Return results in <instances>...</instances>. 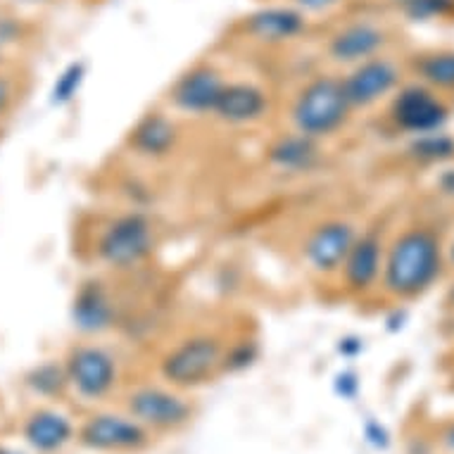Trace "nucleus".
Here are the masks:
<instances>
[{
	"label": "nucleus",
	"mask_w": 454,
	"mask_h": 454,
	"mask_svg": "<svg viewBox=\"0 0 454 454\" xmlns=\"http://www.w3.org/2000/svg\"><path fill=\"white\" fill-rule=\"evenodd\" d=\"M440 240L428 229L404 231L387 250L383 262V286L397 298H417L440 276Z\"/></svg>",
	"instance_id": "obj_1"
},
{
	"label": "nucleus",
	"mask_w": 454,
	"mask_h": 454,
	"mask_svg": "<svg viewBox=\"0 0 454 454\" xmlns=\"http://www.w3.org/2000/svg\"><path fill=\"white\" fill-rule=\"evenodd\" d=\"M350 112L352 107L345 98L340 79L319 74L298 90L291 107V121L298 134L324 141L345 127Z\"/></svg>",
	"instance_id": "obj_2"
},
{
	"label": "nucleus",
	"mask_w": 454,
	"mask_h": 454,
	"mask_svg": "<svg viewBox=\"0 0 454 454\" xmlns=\"http://www.w3.org/2000/svg\"><path fill=\"white\" fill-rule=\"evenodd\" d=\"M155 226L143 212H124L105 223L96 240V257L105 267L127 271L155 253Z\"/></svg>",
	"instance_id": "obj_3"
},
{
	"label": "nucleus",
	"mask_w": 454,
	"mask_h": 454,
	"mask_svg": "<svg viewBox=\"0 0 454 454\" xmlns=\"http://www.w3.org/2000/svg\"><path fill=\"white\" fill-rule=\"evenodd\" d=\"M226 345L215 333H195L167 350L160 362V373L172 387H198L223 372Z\"/></svg>",
	"instance_id": "obj_4"
},
{
	"label": "nucleus",
	"mask_w": 454,
	"mask_h": 454,
	"mask_svg": "<svg viewBox=\"0 0 454 454\" xmlns=\"http://www.w3.org/2000/svg\"><path fill=\"white\" fill-rule=\"evenodd\" d=\"M67 380L83 400H103L114 390L120 379V366L110 350L100 345H76L69 352Z\"/></svg>",
	"instance_id": "obj_5"
},
{
	"label": "nucleus",
	"mask_w": 454,
	"mask_h": 454,
	"mask_svg": "<svg viewBox=\"0 0 454 454\" xmlns=\"http://www.w3.org/2000/svg\"><path fill=\"white\" fill-rule=\"evenodd\" d=\"M127 414L148 431H176L191 421L193 410L184 395L160 386H141L127 397Z\"/></svg>",
	"instance_id": "obj_6"
},
{
	"label": "nucleus",
	"mask_w": 454,
	"mask_h": 454,
	"mask_svg": "<svg viewBox=\"0 0 454 454\" xmlns=\"http://www.w3.org/2000/svg\"><path fill=\"white\" fill-rule=\"evenodd\" d=\"M79 440L96 452H141L150 445V431L129 414H93L82 426Z\"/></svg>",
	"instance_id": "obj_7"
},
{
	"label": "nucleus",
	"mask_w": 454,
	"mask_h": 454,
	"mask_svg": "<svg viewBox=\"0 0 454 454\" xmlns=\"http://www.w3.org/2000/svg\"><path fill=\"white\" fill-rule=\"evenodd\" d=\"M357 231L350 222L343 219H328L314 226L302 243V257L314 274L328 276L340 271L345 257L350 253Z\"/></svg>",
	"instance_id": "obj_8"
},
{
	"label": "nucleus",
	"mask_w": 454,
	"mask_h": 454,
	"mask_svg": "<svg viewBox=\"0 0 454 454\" xmlns=\"http://www.w3.org/2000/svg\"><path fill=\"white\" fill-rule=\"evenodd\" d=\"M223 76L209 65H195L176 79L169 93V103L176 112L193 114V117H205L212 114L222 96Z\"/></svg>",
	"instance_id": "obj_9"
},
{
	"label": "nucleus",
	"mask_w": 454,
	"mask_h": 454,
	"mask_svg": "<svg viewBox=\"0 0 454 454\" xmlns=\"http://www.w3.org/2000/svg\"><path fill=\"white\" fill-rule=\"evenodd\" d=\"M395 124L410 134L438 131L447 120V107L433 90L424 86H407L393 100Z\"/></svg>",
	"instance_id": "obj_10"
},
{
	"label": "nucleus",
	"mask_w": 454,
	"mask_h": 454,
	"mask_svg": "<svg viewBox=\"0 0 454 454\" xmlns=\"http://www.w3.org/2000/svg\"><path fill=\"white\" fill-rule=\"evenodd\" d=\"M397 79H400V72L393 62L372 58V60L355 65L340 79V83H343V93L352 110H359V107H372L380 98H386L397 86Z\"/></svg>",
	"instance_id": "obj_11"
},
{
	"label": "nucleus",
	"mask_w": 454,
	"mask_h": 454,
	"mask_svg": "<svg viewBox=\"0 0 454 454\" xmlns=\"http://www.w3.org/2000/svg\"><path fill=\"white\" fill-rule=\"evenodd\" d=\"M267 112V90L250 82H226L212 114L229 127H247L264 120Z\"/></svg>",
	"instance_id": "obj_12"
},
{
	"label": "nucleus",
	"mask_w": 454,
	"mask_h": 454,
	"mask_svg": "<svg viewBox=\"0 0 454 454\" xmlns=\"http://www.w3.org/2000/svg\"><path fill=\"white\" fill-rule=\"evenodd\" d=\"M129 150L143 160H164L179 145V127L164 112H145L127 136Z\"/></svg>",
	"instance_id": "obj_13"
},
{
	"label": "nucleus",
	"mask_w": 454,
	"mask_h": 454,
	"mask_svg": "<svg viewBox=\"0 0 454 454\" xmlns=\"http://www.w3.org/2000/svg\"><path fill=\"white\" fill-rule=\"evenodd\" d=\"M72 321L82 333L98 335L110 331L117 321V307L100 281H83L72 300Z\"/></svg>",
	"instance_id": "obj_14"
},
{
	"label": "nucleus",
	"mask_w": 454,
	"mask_h": 454,
	"mask_svg": "<svg viewBox=\"0 0 454 454\" xmlns=\"http://www.w3.org/2000/svg\"><path fill=\"white\" fill-rule=\"evenodd\" d=\"M321 160H324L321 141L312 136L298 134V131L278 136L267 150V162L276 172L291 174V176L312 174L321 164Z\"/></svg>",
	"instance_id": "obj_15"
},
{
	"label": "nucleus",
	"mask_w": 454,
	"mask_h": 454,
	"mask_svg": "<svg viewBox=\"0 0 454 454\" xmlns=\"http://www.w3.org/2000/svg\"><path fill=\"white\" fill-rule=\"evenodd\" d=\"M340 271H343V281L348 286V291H372L376 281H379V276L383 274V246H380L379 236L376 233L357 236Z\"/></svg>",
	"instance_id": "obj_16"
},
{
	"label": "nucleus",
	"mask_w": 454,
	"mask_h": 454,
	"mask_svg": "<svg viewBox=\"0 0 454 454\" xmlns=\"http://www.w3.org/2000/svg\"><path fill=\"white\" fill-rule=\"evenodd\" d=\"M386 43V36L379 27L369 22L348 24L343 29L331 36L328 41V55L340 65H359V62L372 60L380 45Z\"/></svg>",
	"instance_id": "obj_17"
},
{
	"label": "nucleus",
	"mask_w": 454,
	"mask_h": 454,
	"mask_svg": "<svg viewBox=\"0 0 454 454\" xmlns=\"http://www.w3.org/2000/svg\"><path fill=\"white\" fill-rule=\"evenodd\" d=\"M305 29V12L298 8H262L246 20V31L262 43H286Z\"/></svg>",
	"instance_id": "obj_18"
},
{
	"label": "nucleus",
	"mask_w": 454,
	"mask_h": 454,
	"mask_svg": "<svg viewBox=\"0 0 454 454\" xmlns=\"http://www.w3.org/2000/svg\"><path fill=\"white\" fill-rule=\"evenodd\" d=\"M24 438L38 452H55L74 438V426L58 411H36L24 426Z\"/></svg>",
	"instance_id": "obj_19"
},
{
	"label": "nucleus",
	"mask_w": 454,
	"mask_h": 454,
	"mask_svg": "<svg viewBox=\"0 0 454 454\" xmlns=\"http://www.w3.org/2000/svg\"><path fill=\"white\" fill-rule=\"evenodd\" d=\"M419 74L438 89H454V51H442L426 55L419 62Z\"/></svg>",
	"instance_id": "obj_20"
},
{
	"label": "nucleus",
	"mask_w": 454,
	"mask_h": 454,
	"mask_svg": "<svg viewBox=\"0 0 454 454\" xmlns=\"http://www.w3.org/2000/svg\"><path fill=\"white\" fill-rule=\"evenodd\" d=\"M411 155L426 162H440L454 155V141L450 136L431 131V134H419V138L410 145Z\"/></svg>",
	"instance_id": "obj_21"
},
{
	"label": "nucleus",
	"mask_w": 454,
	"mask_h": 454,
	"mask_svg": "<svg viewBox=\"0 0 454 454\" xmlns=\"http://www.w3.org/2000/svg\"><path fill=\"white\" fill-rule=\"evenodd\" d=\"M83 82H86V65L83 62H72L62 69L58 82L52 86L51 100L52 105H67L76 98V93L82 90Z\"/></svg>",
	"instance_id": "obj_22"
},
{
	"label": "nucleus",
	"mask_w": 454,
	"mask_h": 454,
	"mask_svg": "<svg viewBox=\"0 0 454 454\" xmlns=\"http://www.w3.org/2000/svg\"><path fill=\"white\" fill-rule=\"evenodd\" d=\"M29 386L36 393L43 395H58L62 393V387L69 386L67 380V369L60 364H43L34 369L29 376Z\"/></svg>",
	"instance_id": "obj_23"
},
{
	"label": "nucleus",
	"mask_w": 454,
	"mask_h": 454,
	"mask_svg": "<svg viewBox=\"0 0 454 454\" xmlns=\"http://www.w3.org/2000/svg\"><path fill=\"white\" fill-rule=\"evenodd\" d=\"M403 8L410 20L426 22L435 17L454 15V0H403Z\"/></svg>",
	"instance_id": "obj_24"
},
{
	"label": "nucleus",
	"mask_w": 454,
	"mask_h": 454,
	"mask_svg": "<svg viewBox=\"0 0 454 454\" xmlns=\"http://www.w3.org/2000/svg\"><path fill=\"white\" fill-rule=\"evenodd\" d=\"M260 355L257 340H239L223 350V372H243Z\"/></svg>",
	"instance_id": "obj_25"
},
{
	"label": "nucleus",
	"mask_w": 454,
	"mask_h": 454,
	"mask_svg": "<svg viewBox=\"0 0 454 454\" xmlns=\"http://www.w3.org/2000/svg\"><path fill=\"white\" fill-rule=\"evenodd\" d=\"M340 0H295V5L302 12H324V10L333 8Z\"/></svg>",
	"instance_id": "obj_26"
},
{
	"label": "nucleus",
	"mask_w": 454,
	"mask_h": 454,
	"mask_svg": "<svg viewBox=\"0 0 454 454\" xmlns=\"http://www.w3.org/2000/svg\"><path fill=\"white\" fill-rule=\"evenodd\" d=\"M10 103H12V83L5 76H0V117L8 112Z\"/></svg>",
	"instance_id": "obj_27"
},
{
	"label": "nucleus",
	"mask_w": 454,
	"mask_h": 454,
	"mask_svg": "<svg viewBox=\"0 0 454 454\" xmlns=\"http://www.w3.org/2000/svg\"><path fill=\"white\" fill-rule=\"evenodd\" d=\"M338 390L345 395V397H352L355 390H357V379L352 373H340L338 376Z\"/></svg>",
	"instance_id": "obj_28"
},
{
	"label": "nucleus",
	"mask_w": 454,
	"mask_h": 454,
	"mask_svg": "<svg viewBox=\"0 0 454 454\" xmlns=\"http://www.w3.org/2000/svg\"><path fill=\"white\" fill-rule=\"evenodd\" d=\"M338 350L343 352V355H357V352L362 350V340H359V338H345V340H340V345H338Z\"/></svg>",
	"instance_id": "obj_29"
},
{
	"label": "nucleus",
	"mask_w": 454,
	"mask_h": 454,
	"mask_svg": "<svg viewBox=\"0 0 454 454\" xmlns=\"http://www.w3.org/2000/svg\"><path fill=\"white\" fill-rule=\"evenodd\" d=\"M438 184H440V188H442V193L452 195L454 198V169H447V172L440 176Z\"/></svg>",
	"instance_id": "obj_30"
},
{
	"label": "nucleus",
	"mask_w": 454,
	"mask_h": 454,
	"mask_svg": "<svg viewBox=\"0 0 454 454\" xmlns=\"http://www.w3.org/2000/svg\"><path fill=\"white\" fill-rule=\"evenodd\" d=\"M445 442H447V447H450V450H454V426H452V428H450V431H447Z\"/></svg>",
	"instance_id": "obj_31"
},
{
	"label": "nucleus",
	"mask_w": 454,
	"mask_h": 454,
	"mask_svg": "<svg viewBox=\"0 0 454 454\" xmlns=\"http://www.w3.org/2000/svg\"><path fill=\"white\" fill-rule=\"evenodd\" d=\"M0 454H22V452H15V450H5V447H0Z\"/></svg>",
	"instance_id": "obj_32"
},
{
	"label": "nucleus",
	"mask_w": 454,
	"mask_h": 454,
	"mask_svg": "<svg viewBox=\"0 0 454 454\" xmlns=\"http://www.w3.org/2000/svg\"><path fill=\"white\" fill-rule=\"evenodd\" d=\"M447 300H450V305L454 307V288H452V291H450V298H447Z\"/></svg>",
	"instance_id": "obj_33"
},
{
	"label": "nucleus",
	"mask_w": 454,
	"mask_h": 454,
	"mask_svg": "<svg viewBox=\"0 0 454 454\" xmlns=\"http://www.w3.org/2000/svg\"><path fill=\"white\" fill-rule=\"evenodd\" d=\"M450 260H452V264H454V243H452V247H450Z\"/></svg>",
	"instance_id": "obj_34"
},
{
	"label": "nucleus",
	"mask_w": 454,
	"mask_h": 454,
	"mask_svg": "<svg viewBox=\"0 0 454 454\" xmlns=\"http://www.w3.org/2000/svg\"><path fill=\"white\" fill-rule=\"evenodd\" d=\"M400 3H403V0H400Z\"/></svg>",
	"instance_id": "obj_35"
}]
</instances>
